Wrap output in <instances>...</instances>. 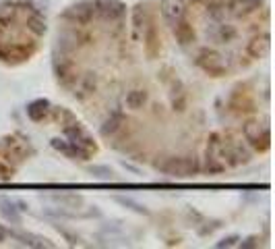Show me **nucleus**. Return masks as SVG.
Masks as SVG:
<instances>
[{"label":"nucleus","instance_id":"nucleus-18","mask_svg":"<svg viewBox=\"0 0 275 249\" xmlns=\"http://www.w3.org/2000/svg\"><path fill=\"white\" fill-rule=\"evenodd\" d=\"M95 90V77L91 73H87V77H85V83H83V92L85 94H91Z\"/></svg>","mask_w":275,"mask_h":249},{"label":"nucleus","instance_id":"nucleus-14","mask_svg":"<svg viewBox=\"0 0 275 249\" xmlns=\"http://www.w3.org/2000/svg\"><path fill=\"white\" fill-rule=\"evenodd\" d=\"M176 36H178V40H180V44H188L193 38H195V33H193V29L188 27V23H176Z\"/></svg>","mask_w":275,"mask_h":249},{"label":"nucleus","instance_id":"nucleus-21","mask_svg":"<svg viewBox=\"0 0 275 249\" xmlns=\"http://www.w3.org/2000/svg\"><path fill=\"white\" fill-rule=\"evenodd\" d=\"M5 239H7V230H5V228H0V243H3Z\"/></svg>","mask_w":275,"mask_h":249},{"label":"nucleus","instance_id":"nucleus-19","mask_svg":"<svg viewBox=\"0 0 275 249\" xmlns=\"http://www.w3.org/2000/svg\"><path fill=\"white\" fill-rule=\"evenodd\" d=\"M54 226L58 228V232H62V235L66 237V241H68V243H71V245H77V243H79V237H75V235H73V232H68V230H66V228H62L60 224H54Z\"/></svg>","mask_w":275,"mask_h":249},{"label":"nucleus","instance_id":"nucleus-6","mask_svg":"<svg viewBox=\"0 0 275 249\" xmlns=\"http://www.w3.org/2000/svg\"><path fill=\"white\" fill-rule=\"evenodd\" d=\"M91 15H93V3H81V5H77V7L68 9V11L64 13V19L83 25V23H87V21L91 19Z\"/></svg>","mask_w":275,"mask_h":249},{"label":"nucleus","instance_id":"nucleus-12","mask_svg":"<svg viewBox=\"0 0 275 249\" xmlns=\"http://www.w3.org/2000/svg\"><path fill=\"white\" fill-rule=\"evenodd\" d=\"M120 123H122V114L114 112L110 119L104 123V127H101V135H114V133L120 129Z\"/></svg>","mask_w":275,"mask_h":249},{"label":"nucleus","instance_id":"nucleus-15","mask_svg":"<svg viewBox=\"0 0 275 249\" xmlns=\"http://www.w3.org/2000/svg\"><path fill=\"white\" fill-rule=\"evenodd\" d=\"M230 7L242 11H256L261 7V0H230Z\"/></svg>","mask_w":275,"mask_h":249},{"label":"nucleus","instance_id":"nucleus-7","mask_svg":"<svg viewBox=\"0 0 275 249\" xmlns=\"http://www.w3.org/2000/svg\"><path fill=\"white\" fill-rule=\"evenodd\" d=\"M52 145L58 149V152H62L66 158H73V160H87L89 158V152L87 149H83V147H79L77 143H73V141H60V139H52Z\"/></svg>","mask_w":275,"mask_h":249},{"label":"nucleus","instance_id":"nucleus-13","mask_svg":"<svg viewBox=\"0 0 275 249\" xmlns=\"http://www.w3.org/2000/svg\"><path fill=\"white\" fill-rule=\"evenodd\" d=\"M217 42H232L236 38V29L232 25H226V23H219L217 25V31L213 33Z\"/></svg>","mask_w":275,"mask_h":249},{"label":"nucleus","instance_id":"nucleus-20","mask_svg":"<svg viewBox=\"0 0 275 249\" xmlns=\"http://www.w3.org/2000/svg\"><path fill=\"white\" fill-rule=\"evenodd\" d=\"M234 245H238V237H228L217 243V247H234Z\"/></svg>","mask_w":275,"mask_h":249},{"label":"nucleus","instance_id":"nucleus-2","mask_svg":"<svg viewBox=\"0 0 275 249\" xmlns=\"http://www.w3.org/2000/svg\"><path fill=\"white\" fill-rule=\"evenodd\" d=\"M93 13H97L101 19H122L124 17V5L118 0H95L93 3Z\"/></svg>","mask_w":275,"mask_h":249},{"label":"nucleus","instance_id":"nucleus-5","mask_svg":"<svg viewBox=\"0 0 275 249\" xmlns=\"http://www.w3.org/2000/svg\"><path fill=\"white\" fill-rule=\"evenodd\" d=\"M64 133H66L68 141L77 143L79 147L87 149V152H89V149L93 147V141H91V137L87 135V131H83V127H81L79 123H68V125L64 127Z\"/></svg>","mask_w":275,"mask_h":249},{"label":"nucleus","instance_id":"nucleus-1","mask_svg":"<svg viewBox=\"0 0 275 249\" xmlns=\"http://www.w3.org/2000/svg\"><path fill=\"white\" fill-rule=\"evenodd\" d=\"M158 169L170 177H193L201 171V166L193 158H168L164 164H158Z\"/></svg>","mask_w":275,"mask_h":249},{"label":"nucleus","instance_id":"nucleus-3","mask_svg":"<svg viewBox=\"0 0 275 249\" xmlns=\"http://www.w3.org/2000/svg\"><path fill=\"white\" fill-rule=\"evenodd\" d=\"M184 13H186L184 0H162V17L170 25L180 23Z\"/></svg>","mask_w":275,"mask_h":249},{"label":"nucleus","instance_id":"nucleus-10","mask_svg":"<svg viewBox=\"0 0 275 249\" xmlns=\"http://www.w3.org/2000/svg\"><path fill=\"white\" fill-rule=\"evenodd\" d=\"M0 212H3V216L13 222V224H21V216H19V210L15 208V202H9V199H0Z\"/></svg>","mask_w":275,"mask_h":249},{"label":"nucleus","instance_id":"nucleus-16","mask_svg":"<svg viewBox=\"0 0 275 249\" xmlns=\"http://www.w3.org/2000/svg\"><path fill=\"white\" fill-rule=\"evenodd\" d=\"M89 173H91V177L101 179V181H112L114 179V171L108 169V166H91Z\"/></svg>","mask_w":275,"mask_h":249},{"label":"nucleus","instance_id":"nucleus-8","mask_svg":"<svg viewBox=\"0 0 275 249\" xmlns=\"http://www.w3.org/2000/svg\"><path fill=\"white\" fill-rule=\"evenodd\" d=\"M48 110H50V102H48V100H36V102H31V104L27 106L29 119L36 121V123L44 121V116L48 114Z\"/></svg>","mask_w":275,"mask_h":249},{"label":"nucleus","instance_id":"nucleus-9","mask_svg":"<svg viewBox=\"0 0 275 249\" xmlns=\"http://www.w3.org/2000/svg\"><path fill=\"white\" fill-rule=\"evenodd\" d=\"M50 202H54L56 206L62 208H81L83 206V197L81 195H66V193H56V195H50Z\"/></svg>","mask_w":275,"mask_h":249},{"label":"nucleus","instance_id":"nucleus-11","mask_svg":"<svg viewBox=\"0 0 275 249\" xmlns=\"http://www.w3.org/2000/svg\"><path fill=\"white\" fill-rule=\"evenodd\" d=\"M147 102V92L145 90H132L126 94V106L132 110L143 108V104Z\"/></svg>","mask_w":275,"mask_h":249},{"label":"nucleus","instance_id":"nucleus-4","mask_svg":"<svg viewBox=\"0 0 275 249\" xmlns=\"http://www.w3.org/2000/svg\"><path fill=\"white\" fill-rule=\"evenodd\" d=\"M244 135L256 149H267L269 147V131H267V127H261L256 123H246L244 125Z\"/></svg>","mask_w":275,"mask_h":249},{"label":"nucleus","instance_id":"nucleus-17","mask_svg":"<svg viewBox=\"0 0 275 249\" xmlns=\"http://www.w3.org/2000/svg\"><path fill=\"white\" fill-rule=\"evenodd\" d=\"M116 202H118V204H122V206H126L128 210H132V212H136V214H145V216L149 214L145 206H141V204H136V202H134V199H130V197H116Z\"/></svg>","mask_w":275,"mask_h":249}]
</instances>
